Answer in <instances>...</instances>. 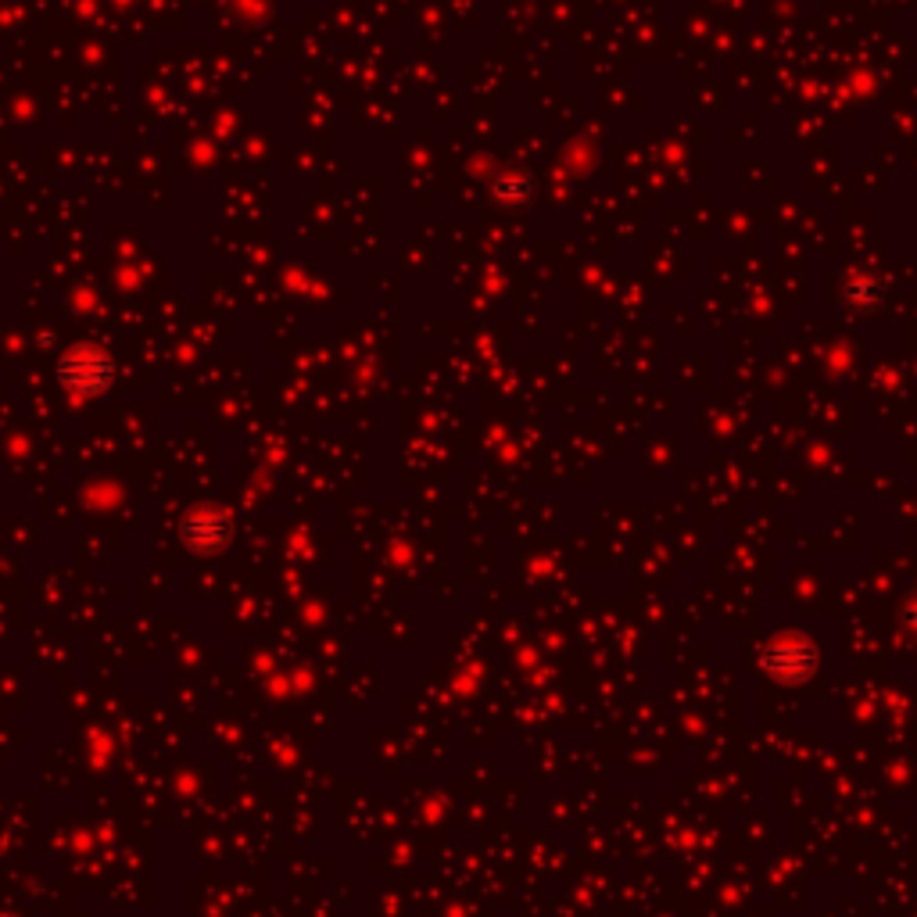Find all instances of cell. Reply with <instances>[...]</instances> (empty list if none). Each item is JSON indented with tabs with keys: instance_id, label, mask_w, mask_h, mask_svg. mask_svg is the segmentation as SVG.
<instances>
[{
	"instance_id": "1",
	"label": "cell",
	"mask_w": 917,
	"mask_h": 917,
	"mask_svg": "<svg viewBox=\"0 0 917 917\" xmlns=\"http://www.w3.org/2000/svg\"><path fill=\"white\" fill-rule=\"evenodd\" d=\"M108 373H111V366L104 362V356H98V351H87V348H79L72 351V356L66 359V366H61V377H66V383L72 391H101L104 383H108Z\"/></svg>"
}]
</instances>
